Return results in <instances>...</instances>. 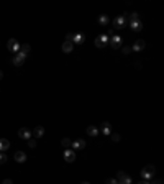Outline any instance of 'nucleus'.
<instances>
[{"label": "nucleus", "mask_w": 164, "mask_h": 184, "mask_svg": "<svg viewBox=\"0 0 164 184\" xmlns=\"http://www.w3.org/2000/svg\"><path fill=\"white\" fill-rule=\"evenodd\" d=\"M18 136H20V138H23V140H30V138H31V131L28 130L26 127H23V128L18 130Z\"/></svg>", "instance_id": "nucleus-4"}, {"label": "nucleus", "mask_w": 164, "mask_h": 184, "mask_svg": "<svg viewBox=\"0 0 164 184\" xmlns=\"http://www.w3.org/2000/svg\"><path fill=\"white\" fill-rule=\"evenodd\" d=\"M87 133L90 136H97L99 135V128H97V127H94V125H90L89 128H87Z\"/></svg>", "instance_id": "nucleus-18"}, {"label": "nucleus", "mask_w": 164, "mask_h": 184, "mask_svg": "<svg viewBox=\"0 0 164 184\" xmlns=\"http://www.w3.org/2000/svg\"><path fill=\"white\" fill-rule=\"evenodd\" d=\"M130 25H131V28H133V30H141V22H139V20H135V22H130Z\"/></svg>", "instance_id": "nucleus-19"}, {"label": "nucleus", "mask_w": 164, "mask_h": 184, "mask_svg": "<svg viewBox=\"0 0 164 184\" xmlns=\"http://www.w3.org/2000/svg\"><path fill=\"white\" fill-rule=\"evenodd\" d=\"M72 143V141L69 140V138H62V141H61V145H62V148H67V146H69Z\"/></svg>", "instance_id": "nucleus-20"}, {"label": "nucleus", "mask_w": 164, "mask_h": 184, "mask_svg": "<svg viewBox=\"0 0 164 184\" xmlns=\"http://www.w3.org/2000/svg\"><path fill=\"white\" fill-rule=\"evenodd\" d=\"M143 48H144V41L143 40H136V41H135V45H133L135 51H141Z\"/></svg>", "instance_id": "nucleus-16"}, {"label": "nucleus", "mask_w": 164, "mask_h": 184, "mask_svg": "<svg viewBox=\"0 0 164 184\" xmlns=\"http://www.w3.org/2000/svg\"><path fill=\"white\" fill-rule=\"evenodd\" d=\"M72 148H74V150H82V148H85V141L84 140H76V141H72Z\"/></svg>", "instance_id": "nucleus-9"}, {"label": "nucleus", "mask_w": 164, "mask_h": 184, "mask_svg": "<svg viewBox=\"0 0 164 184\" xmlns=\"http://www.w3.org/2000/svg\"><path fill=\"white\" fill-rule=\"evenodd\" d=\"M80 184H89V182H85V181H84V182H80Z\"/></svg>", "instance_id": "nucleus-30"}, {"label": "nucleus", "mask_w": 164, "mask_h": 184, "mask_svg": "<svg viewBox=\"0 0 164 184\" xmlns=\"http://www.w3.org/2000/svg\"><path fill=\"white\" fill-rule=\"evenodd\" d=\"M10 148V141H8L7 138H0V151H7V150Z\"/></svg>", "instance_id": "nucleus-8"}, {"label": "nucleus", "mask_w": 164, "mask_h": 184, "mask_svg": "<svg viewBox=\"0 0 164 184\" xmlns=\"http://www.w3.org/2000/svg\"><path fill=\"white\" fill-rule=\"evenodd\" d=\"M108 184H117L118 181H117V179H108V181H107Z\"/></svg>", "instance_id": "nucleus-27"}, {"label": "nucleus", "mask_w": 164, "mask_h": 184, "mask_svg": "<svg viewBox=\"0 0 164 184\" xmlns=\"http://www.w3.org/2000/svg\"><path fill=\"white\" fill-rule=\"evenodd\" d=\"M0 79H2V72H0Z\"/></svg>", "instance_id": "nucleus-32"}, {"label": "nucleus", "mask_w": 164, "mask_h": 184, "mask_svg": "<svg viewBox=\"0 0 164 184\" xmlns=\"http://www.w3.org/2000/svg\"><path fill=\"white\" fill-rule=\"evenodd\" d=\"M135 20H139V17H138V13H133L131 17H130V22H135Z\"/></svg>", "instance_id": "nucleus-24"}, {"label": "nucleus", "mask_w": 164, "mask_h": 184, "mask_svg": "<svg viewBox=\"0 0 164 184\" xmlns=\"http://www.w3.org/2000/svg\"><path fill=\"white\" fill-rule=\"evenodd\" d=\"M30 49H31V48H30V45H23L17 54H20V56H23V58H26V54L30 53Z\"/></svg>", "instance_id": "nucleus-14"}, {"label": "nucleus", "mask_w": 164, "mask_h": 184, "mask_svg": "<svg viewBox=\"0 0 164 184\" xmlns=\"http://www.w3.org/2000/svg\"><path fill=\"white\" fill-rule=\"evenodd\" d=\"M112 140H113V141H118V140H120V135H118V133H112Z\"/></svg>", "instance_id": "nucleus-26"}, {"label": "nucleus", "mask_w": 164, "mask_h": 184, "mask_svg": "<svg viewBox=\"0 0 164 184\" xmlns=\"http://www.w3.org/2000/svg\"><path fill=\"white\" fill-rule=\"evenodd\" d=\"M100 130H102V133H105V135H110V133H112V127H110L108 122H103L102 127H100Z\"/></svg>", "instance_id": "nucleus-12"}, {"label": "nucleus", "mask_w": 164, "mask_h": 184, "mask_svg": "<svg viewBox=\"0 0 164 184\" xmlns=\"http://www.w3.org/2000/svg\"><path fill=\"white\" fill-rule=\"evenodd\" d=\"M117 181H118L120 184H131V178L127 176V173L120 171V173H118V179H117Z\"/></svg>", "instance_id": "nucleus-3"}, {"label": "nucleus", "mask_w": 164, "mask_h": 184, "mask_svg": "<svg viewBox=\"0 0 164 184\" xmlns=\"http://www.w3.org/2000/svg\"><path fill=\"white\" fill-rule=\"evenodd\" d=\"M31 135L36 136V138H41V136L45 135V128H43V127H36V128L31 131Z\"/></svg>", "instance_id": "nucleus-13"}, {"label": "nucleus", "mask_w": 164, "mask_h": 184, "mask_svg": "<svg viewBox=\"0 0 164 184\" xmlns=\"http://www.w3.org/2000/svg\"><path fill=\"white\" fill-rule=\"evenodd\" d=\"M99 23H102V25H107V23H108V17H105V15L100 17V18H99Z\"/></svg>", "instance_id": "nucleus-21"}, {"label": "nucleus", "mask_w": 164, "mask_h": 184, "mask_svg": "<svg viewBox=\"0 0 164 184\" xmlns=\"http://www.w3.org/2000/svg\"><path fill=\"white\" fill-rule=\"evenodd\" d=\"M23 61H25L23 56H20V54L13 56V64H15V66H23Z\"/></svg>", "instance_id": "nucleus-17"}, {"label": "nucleus", "mask_w": 164, "mask_h": 184, "mask_svg": "<svg viewBox=\"0 0 164 184\" xmlns=\"http://www.w3.org/2000/svg\"><path fill=\"white\" fill-rule=\"evenodd\" d=\"M7 46H8V49H10L12 53H18V51H20V48H21V45L18 43L15 38H10V40H8Z\"/></svg>", "instance_id": "nucleus-2"}, {"label": "nucleus", "mask_w": 164, "mask_h": 184, "mask_svg": "<svg viewBox=\"0 0 164 184\" xmlns=\"http://www.w3.org/2000/svg\"><path fill=\"white\" fill-rule=\"evenodd\" d=\"M117 184H120V182H117Z\"/></svg>", "instance_id": "nucleus-33"}, {"label": "nucleus", "mask_w": 164, "mask_h": 184, "mask_svg": "<svg viewBox=\"0 0 164 184\" xmlns=\"http://www.w3.org/2000/svg\"><path fill=\"white\" fill-rule=\"evenodd\" d=\"M154 173H156V168H154L153 164H148V166H144V168L141 169V178L149 179V178L154 176Z\"/></svg>", "instance_id": "nucleus-1"}, {"label": "nucleus", "mask_w": 164, "mask_h": 184, "mask_svg": "<svg viewBox=\"0 0 164 184\" xmlns=\"http://www.w3.org/2000/svg\"><path fill=\"white\" fill-rule=\"evenodd\" d=\"M2 184H13V182H12V179H3Z\"/></svg>", "instance_id": "nucleus-28"}, {"label": "nucleus", "mask_w": 164, "mask_h": 184, "mask_svg": "<svg viewBox=\"0 0 164 184\" xmlns=\"http://www.w3.org/2000/svg\"><path fill=\"white\" fill-rule=\"evenodd\" d=\"M64 159L67 163H72L76 159V151H72V150H66V151H64Z\"/></svg>", "instance_id": "nucleus-6"}, {"label": "nucleus", "mask_w": 164, "mask_h": 184, "mask_svg": "<svg viewBox=\"0 0 164 184\" xmlns=\"http://www.w3.org/2000/svg\"><path fill=\"white\" fill-rule=\"evenodd\" d=\"M110 43H112V46L113 48H120V46H122V38H120V36H112V40H110Z\"/></svg>", "instance_id": "nucleus-11"}, {"label": "nucleus", "mask_w": 164, "mask_h": 184, "mask_svg": "<svg viewBox=\"0 0 164 184\" xmlns=\"http://www.w3.org/2000/svg\"><path fill=\"white\" fill-rule=\"evenodd\" d=\"M15 161L17 163H25L26 161V155L23 153V151H17L15 153Z\"/></svg>", "instance_id": "nucleus-10"}, {"label": "nucleus", "mask_w": 164, "mask_h": 184, "mask_svg": "<svg viewBox=\"0 0 164 184\" xmlns=\"http://www.w3.org/2000/svg\"><path fill=\"white\" fill-rule=\"evenodd\" d=\"M99 40L102 41V45H105V43L108 41V36H107V35H100V36H99Z\"/></svg>", "instance_id": "nucleus-22"}, {"label": "nucleus", "mask_w": 164, "mask_h": 184, "mask_svg": "<svg viewBox=\"0 0 164 184\" xmlns=\"http://www.w3.org/2000/svg\"><path fill=\"white\" fill-rule=\"evenodd\" d=\"M28 146H30V148H35V146H36V141L33 140V138H30V140H28Z\"/></svg>", "instance_id": "nucleus-23"}, {"label": "nucleus", "mask_w": 164, "mask_h": 184, "mask_svg": "<svg viewBox=\"0 0 164 184\" xmlns=\"http://www.w3.org/2000/svg\"><path fill=\"white\" fill-rule=\"evenodd\" d=\"M5 161H7V156H5L3 153H0V164H2V163H5Z\"/></svg>", "instance_id": "nucleus-25"}, {"label": "nucleus", "mask_w": 164, "mask_h": 184, "mask_svg": "<svg viewBox=\"0 0 164 184\" xmlns=\"http://www.w3.org/2000/svg\"><path fill=\"white\" fill-rule=\"evenodd\" d=\"M139 184H149V182H139Z\"/></svg>", "instance_id": "nucleus-31"}, {"label": "nucleus", "mask_w": 164, "mask_h": 184, "mask_svg": "<svg viewBox=\"0 0 164 184\" xmlns=\"http://www.w3.org/2000/svg\"><path fill=\"white\" fill-rule=\"evenodd\" d=\"M130 51H131V48H123V53H125V54H128Z\"/></svg>", "instance_id": "nucleus-29"}, {"label": "nucleus", "mask_w": 164, "mask_h": 184, "mask_svg": "<svg viewBox=\"0 0 164 184\" xmlns=\"http://www.w3.org/2000/svg\"><path fill=\"white\" fill-rule=\"evenodd\" d=\"M62 51H64V53H72V48H74V43H72V41H64V43H62Z\"/></svg>", "instance_id": "nucleus-7"}, {"label": "nucleus", "mask_w": 164, "mask_h": 184, "mask_svg": "<svg viewBox=\"0 0 164 184\" xmlns=\"http://www.w3.org/2000/svg\"><path fill=\"white\" fill-rule=\"evenodd\" d=\"M113 23H115V28H123L125 25H127V17H125V15H122V17L115 18V20H113Z\"/></svg>", "instance_id": "nucleus-5"}, {"label": "nucleus", "mask_w": 164, "mask_h": 184, "mask_svg": "<svg viewBox=\"0 0 164 184\" xmlns=\"http://www.w3.org/2000/svg\"><path fill=\"white\" fill-rule=\"evenodd\" d=\"M72 43H84V35L82 33H76V35H72Z\"/></svg>", "instance_id": "nucleus-15"}]
</instances>
